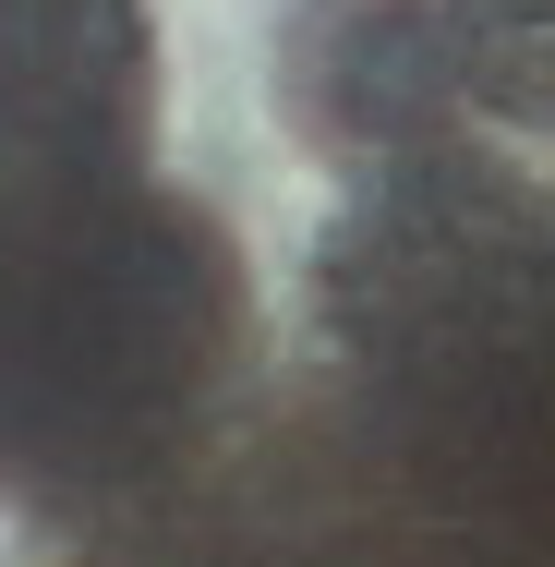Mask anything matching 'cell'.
Returning <instances> with one entry per match:
<instances>
[{"mask_svg": "<svg viewBox=\"0 0 555 567\" xmlns=\"http://www.w3.org/2000/svg\"><path fill=\"white\" fill-rule=\"evenodd\" d=\"M229 266L194 206L0 169V483H97L206 386Z\"/></svg>", "mask_w": 555, "mask_h": 567, "instance_id": "6da1fadb", "label": "cell"}, {"mask_svg": "<svg viewBox=\"0 0 555 567\" xmlns=\"http://www.w3.org/2000/svg\"><path fill=\"white\" fill-rule=\"evenodd\" d=\"M157 0H0V169L133 182L169 110Z\"/></svg>", "mask_w": 555, "mask_h": 567, "instance_id": "7a4b0ae2", "label": "cell"}]
</instances>
